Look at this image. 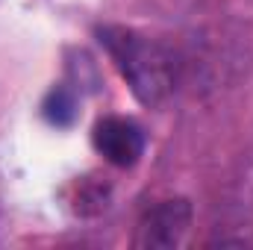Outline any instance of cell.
Masks as SVG:
<instances>
[{
  "instance_id": "3957f363",
  "label": "cell",
  "mask_w": 253,
  "mask_h": 250,
  "mask_svg": "<svg viewBox=\"0 0 253 250\" xmlns=\"http://www.w3.org/2000/svg\"><path fill=\"white\" fill-rule=\"evenodd\" d=\"M91 141H94V150L115 168H132L144 153L141 126L129 118H118V115L100 118L94 124Z\"/></svg>"
},
{
  "instance_id": "6da1fadb",
  "label": "cell",
  "mask_w": 253,
  "mask_h": 250,
  "mask_svg": "<svg viewBox=\"0 0 253 250\" xmlns=\"http://www.w3.org/2000/svg\"><path fill=\"white\" fill-rule=\"evenodd\" d=\"M97 36L141 103L159 106L174 91V59L165 47L126 27H97Z\"/></svg>"
},
{
  "instance_id": "277c9868",
  "label": "cell",
  "mask_w": 253,
  "mask_h": 250,
  "mask_svg": "<svg viewBox=\"0 0 253 250\" xmlns=\"http://www.w3.org/2000/svg\"><path fill=\"white\" fill-rule=\"evenodd\" d=\"M42 112H44V118H47L50 124L68 126L74 121V115H77V100H74V94H71L68 88H53V91L47 94Z\"/></svg>"
},
{
  "instance_id": "7a4b0ae2",
  "label": "cell",
  "mask_w": 253,
  "mask_h": 250,
  "mask_svg": "<svg viewBox=\"0 0 253 250\" xmlns=\"http://www.w3.org/2000/svg\"><path fill=\"white\" fill-rule=\"evenodd\" d=\"M191 227V203L186 197H171L150 206L132 236V245L141 250H168L177 248Z\"/></svg>"
}]
</instances>
